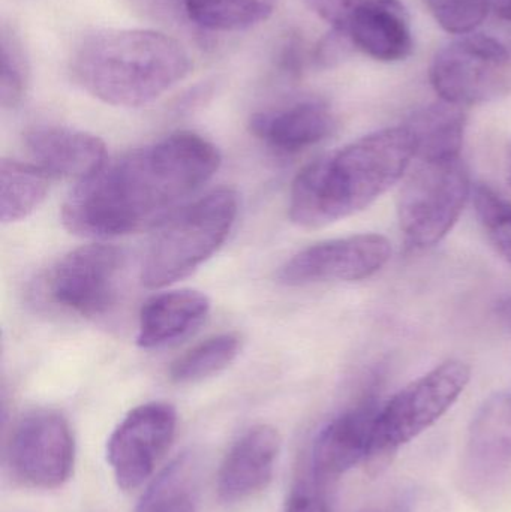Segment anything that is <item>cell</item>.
<instances>
[{
    "instance_id": "obj_1",
    "label": "cell",
    "mask_w": 511,
    "mask_h": 512,
    "mask_svg": "<svg viewBox=\"0 0 511 512\" xmlns=\"http://www.w3.org/2000/svg\"><path fill=\"white\" fill-rule=\"evenodd\" d=\"M221 153L194 132H177L107 162L63 204V225L84 237H117L155 225L206 185Z\"/></svg>"
},
{
    "instance_id": "obj_2",
    "label": "cell",
    "mask_w": 511,
    "mask_h": 512,
    "mask_svg": "<svg viewBox=\"0 0 511 512\" xmlns=\"http://www.w3.org/2000/svg\"><path fill=\"white\" fill-rule=\"evenodd\" d=\"M414 159L404 126L365 135L303 168L290 192V219L306 230L368 209L399 182Z\"/></svg>"
},
{
    "instance_id": "obj_3",
    "label": "cell",
    "mask_w": 511,
    "mask_h": 512,
    "mask_svg": "<svg viewBox=\"0 0 511 512\" xmlns=\"http://www.w3.org/2000/svg\"><path fill=\"white\" fill-rule=\"evenodd\" d=\"M191 71L177 39L152 29H101L84 36L71 57L72 80L113 107L137 108L161 98Z\"/></svg>"
},
{
    "instance_id": "obj_4",
    "label": "cell",
    "mask_w": 511,
    "mask_h": 512,
    "mask_svg": "<svg viewBox=\"0 0 511 512\" xmlns=\"http://www.w3.org/2000/svg\"><path fill=\"white\" fill-rule=\"evenodd\" d=\"M237 215L236 192L222 188L162 222L143 261V285L150 289L164 288L189 276L224 245Z\"/></svg>"
},
{
    "instance_id": "obj_5",
    "label": "cell",
    "mask_w": 511,
    "mask_h": 512,
    "mask_svg": "<svg viewBox=\"0 0 511 512\" xmlns=\"http://www.w3.org/2000/svg\"><path fill=\"white\" fill-rule=\"evenodd\" d=\"M471 379L468 364L446 361L402 388L378 411L365 466L383 474L399 450L434 426L459 399Z\"/></svg>"
},
{
    "instance_id": "obj_6",
    "label": "cell",
    "mask_w": 511,
    "mask_h": 512,
    "mask_svg": "<svg viewBox=\"0 0 511 512\" xmlns=\"http://www.w3.org/2000/svg\"><path fill=\"white\" fill-rule=\"evenodd\" d=\"M414 159L399 194V225L411 246L428 249L458 222L470 198V174L462 156Z\"/></svg>"
},
{
    "instance_id": "obj_7",
    "label": "cell",
    "mask_w": 511,
    "mask_h": 512,
    "mask_svg": "<svg viewBox=\"0 0 511 512\" xmlns=\"http://www.w3.org/2000/svg\"><path fill=\"white\" fill-rule=\"evenodd\" d=\"M429 78L441 101L464 108L482 104L506 92L511 56L497 39L470 33L437 51Z\"/></svg>"
},
{
    "instance_id": "obj_8",
    "label": "cell",
    "mask_w": 511,
    "mask_h": 512,
    "mask_svg": "<svg viewBox=\"0 0 511 512\" xmlns=\"http://www.w3.org/2000/svg\"><path fill=\"white\" fill-rule=\"evenodd\" d=\"M12 480L29 489L54 490L71 478L75 441L66 418L50 409L27 412L12 427L5 447Z\"/></svg>"
},
{
    "instance_id": "obj_9",
    "label": "cell",
    "mask_w": 511,
    "mask_h": 512,
    "mask_svg": "<svg viewBox=\"0 0 511 512\" xmlns=\"http://www.w3.org/2000/svg\"><path fill=\"white\" fill-rule=\"evenodd\" d=\"M177 412L165 402H149L128 412L107 442V462L119 489L143 486L176 435Z\"/></svg>"
},
{
    "instance_id": "obj_10",
    "label": "cell",
    "mask_w": 511,
    "mask_h": 512,
    "mask_svg": "<svg viewBox=\"0 0 511 512\" xmlns=\"http://www.w3.org/2000/svg\"><path fill=\"white\" fill-rule=\"evenodd\" d=\"M125 256L108 245H87L63 256L47 277V295L57 306L93 318L114 306Z\"/></svg>"
},
{
    "instance_id": "obj_11",
    "label": "cell",
    "mask_w": 511,
    "mask_h": 512,
    "mask_svg": "<svg viewBox=\"0 0 511 512\" xmlns=\"http://www.w3.org/2000/svg\"><path fill=\"white\" fill-rule=\"evenodd\" d=\"M392 256L389 240L380 234H357L303 249L278 273L284 285L357 282L381 270Z\"/></svg>"
},
{
    "instance_id": "obj_12",
    "label": "cell",
    "mask_w": 511,
    "mask_h": 512,
    "mask_svg": "<svg viewBox=\"0 0 511 512\" xmlns=\"http://www.w3.org/2000/svg\"><path fill=\"white\" fill-rule=\"evenodd\" d=\"M378 411L377 400L369 396L320 430L312 447L311 475L321 486L329 487L365 462Z\"/></svg>"
},
{
    "instance_id": "obj_13",
    "label": "cell",
    "mask_w": 511,
    "mask_h": 512,
    "mask_svg": "<svg viewBox=\"0 0 511 512\" xmlns=\"http://www.w3.org/2000/svg\"><path fill=\"white\" fill-rule=\"evenodd\" d=\"M33 164L51 179L81 183L107 164V147L96 135L65 126H35L24 134Z\"/></svg>"
},
{
    "instance_id": "obj_14",
    "label": "cell",
    "mask_w": 511,
    "mask_h": 512,
    "mask_svg": "<svg viewBox=\"0 0 511 512\" xmlns=\"http://www.w3.org/2000/svg\"><path fill=\"white\" fill-rule=\"evenodd\" d=\"M281 445L278 430L267 424L243 433L219 468V499L225 504H237L263 492L272 481Z\"/></svg>"
},
{
    "instance_id": "obj_15",
    "label": "cell",
    "mask_w": 511,
    "mask_h": 512,
    "mask_svg": "<svg viewBox=\"0 0 511 512\" xmlns=\"http://www.w3.org/2000/svg\"><path fill=\"white\" fill-rule=\"evenodd\" d=\"M468 478L495 487L511 478V396L495 394L477 411L465 450Z\"/></svg>"
},
{
    "instance_id": "obj_16",
    "label": "cell",
    "mask_w": 511,
    "mask_h": 512,
    "mask_svg": "<svg viewBox=\"0 0 511 512\" xmlns=\"http://www.w3.org/2000/svg\"><path fill=\"white\" fill-rule=\"evenodd\" d=\"M354 48L378 62H399L413 51L407 9L399 0H363L339 27Z\"/></svg>"
},
{
    "instance_id": "obj_17",
    "label": "cell",
    "mask_w": 511,
    "mask_h": 512,
    "mask_svg": "<svg viewBox=\"0 0 511 512\" xmlns=\"http://www.w3.org/2000/svg\"><path fill=\"white\" fill-rule=\"evenodd\" d=\"M335 117L323 102L302 101L279 110L254 114L249 129L258 140L282 153L317 146L335 131Z\"/></svg>"
},
{
    "instance_id": "obj_18",
    "label": "cell",
    "mask_w": 511,
    "mask_h": 512,
    "mask_svg": "<svg viewBox=\"0 0 511 512\" xmlns=\"http://www.w3.org/2000/svg\"><path fill=\"white\" fill-rule=\"evenodd\" d=\"M210 300L195 289L162 292L146 301L138 319L137 345L161 348L186 336L209 315Z\"/></svg>"
},
{
    "instance_id": "obj_19",
    "label": "cell",
    "mask_w": 511,
    "mask_h": 512,
    "mask_svg": "<svg viewBox=\"0 0 511 512\" xmlns=\"http://www.w3.org/2000/svg\"><path fill=\"white\" fill-rule=\"evenodd\" d=\"M405 128L414 143V158L461 156L467 113L464 107L440 101L410 117Z\"/></svg>"
},
{
    "instance_id": "obj_20",
    "label": "cell",
    "mask_w": 511,
    "mask_h": 512,
    "mask_svg": "<svg viewBox=\"0 0 511 512\" xmlns=\"http://www.w3.org/2000/svg\"><path fill=\"white\" fill-rule=\"evenodd\" d=\"M51 177L38 165L3 159L0 164V219L14 224L29 218L47 198Z\"/></svg>"
},
{
    "instance_id": "obj_21",
    "label": "cell",
    "mask_w": 511,
    "mask_h": 512,
    "mask_svg": "<svg viewBox=\"0 0 511 512\" xmlns=\"http://www.w3.org/2000/svg\"><path fill=\"white\" fill-rule=\"evenodd\" d=\"M192 23L210 32H239L269 20L276 0H183Z\"/></svg>"
},
{
    "instance_id": "obj_22",
    "label": "cell",
    "mask_w": 511,
    "mask_h": 512,
    "mask_svg": "<svg viewBox=\"0 0 511 512\" xmlns=\"http://www.w3.org/2000/svg\"><path fill=\"white\" fill-rule=\"evenodd\" d=\"M242 349V337L224 333L209 337L177 358L170 369L171 381L176 384H195L227 369Z\"/></svg>"
},
{
    "instance_id": "obj_23",
    "label": "cell",
    "mask_w": 511,
    "mask_h": 512,
    "mask_svg": "<svg viewBox=\"0 0 511 512\" xmlns=\"http://www.w3.org/2000/svg\"><path fill=\"white\" fill-rule=\"evenodd\" d=\"M477 218L498 254L511 264V203L486 185L474 189Z\"/></svg>"
},
{
    "instance_id": "obj_24",
    "label": "cell",
    "mask_w": 511,
    "mask_h": 512,
    "mask_svg": "<svg viewBox=\"0 0 511 512\" xmlns=\"http://www.w3.org/2000/svg\"><path fill=\"white\" fill-rule=\"evenodd\" d=\"M192 460L188 453L174 459L150 484L138 504L137 512H158L171 502L191 495Z\"/></svg>"
},
{
    "instance_id": "obj_25",
    "label": "cell",
    "mask_w": 511,
    "mask_h": 512,
    "mask_svg": "<svg viewBox=\"0 0 511 512\" xmlns=\"http://www.w3.org/2000/svg\"><path fill=\"white\" fill-rule=\"evenodd\" d=\"M29 84V65L20 41L14 33L3 30L2 72H0V102L3 108L21 104Z\"/></svg>"
},
{
    "instance_id": "obj_26",
    "label": "cell",
    "mask_w": 511,
    "mask_h": 512,
    "mask_svg": "<svg viewBox=\"0 0 511 512\" xmlns=\"http://www.w3.org/2000/svg\"><path fill=\"white\" fill-rule=\"evenodd\" d=\"M431 14L446 32L470 35L491 11V0H425Z\"/></svg>"
},
{
    "instance_id": "obj_27",
    "label": "cell",
    "mask_w": 511,
    "mask_h": 512,
    "mask_svg": "<svg viewBox=\"0 0 511 512\" xmlns=\"http://www.w3.org/2000/svg\"><path fill=\"white\" fill-rule=\"evenodd\" d=\"M326 489L312 475L297 481L288 495L285 512H329Z\"/></svg>"
},
{
    "instance_id": "obj_28",
    "label": "cell",
    "mask_w": 511,
    "mask_h": 512,
    "mask_svg": "<svg viewBox=\"0 0 511 512\" xmlns=\"http://www.w3.org/2000/svg\"><path fill=\"white\" fill-rule=\"evenodd\" d=\"M356 51L353 42L345 33L332 29L315 48L314 59L318 68H332L339 65L342 60L348 59Z\"/></svg>"
},
{
    "instance_id": "obj_29",
    "label": "cell",
    "mask_w": 511,
    "mask_h": 512,
    "mask_svg": "<svg viewBox=\"0 0 511 512\" xmlns=\"http://www.w3.org/2000/svg\"><path fill=\"white\" fill-rule=\"evenodd\" d=\"M362 2L363 0H305L308 8L314 11L321 20L329 23L332 29L344 26L351 12Z\"/></svg>"
},
{
    "instance_id": "obj_30",
    "label": "cell",
    "mask_w": 511,
    "mask_h": 512,
    "mask_svg": "<svg viewBox=\"0 0 511 512\" xmlns=\"http://www.w3.org/2000/svg\"><path fill=\"white\" fill-rule=\"evenodd\" d=\"M278 54V68L285 74L297 77L303 71V63H305V53H303L302 42L297 38H288L281 45Z\"/></svg>"
},
{
    "instance_id": "obj_31",
    "label": "cell",
    "mask_w": 511,
    "mask_h": 512,
    "mask_svg": "<svg viewBox=\"0 0 511 512\" xmlns=\"http://www.w3.org/2000/svg\"><path fill=\"white\" fill-rule=\"evenodd\" d=\"M158 512H195V505L191 495H188L171 502V504H168L167 507L162 508Z\"/></svg>"
},
{
    "instance_id": "obj_32",
    "label": "cell",
    "mask_w": 511,
    "mask_h": 512,
    "mask_svg": "<svg viewBox=\"0 0 511 512\" xmlns=\"http://www.w3.org/2000/svg\"><path fill=\"white\" fill-rule=\"evenodd\" d=\"M492 9L500 15L503 20L511 21V0H491Z\"/></svg>"
},
{
    "instance_id": "obj_33",
    "label": "cell",
    "mask_w": 511,
    "mask_h": 512,
    "mask_svg": "<svg viewBox=\"0 0 511 512\" xmlns=\"http://www.w3.org/2000/svg\"><path fill=\"white\" fill-rule=\"evenodd\" d=\"M498 313H500L501 321L506 324L507 328L511 330V298H507L506 301L500 304L498 307Z\"/></svg>"
},
{
    "instance_id": "obj_34",
    "label": "cell",
    "mask_w": 511,
    "mask_h": 512,
    "mask_svg": "<svg viewBox=\"0 0 511 512\" xmlns=\"http://www.w3.org/2000/svg\"><path fill=\"white\" fill-rule=\"evenodd\" d=\"M360 512H389V511L383 510V508L371 507V508H365V510L360 511Z\"/></svg>"
},
{
    "instance_id": "obj_35",
    "label": "cell",
    "mask_w": 511,
    "mask_h": 512,
    "mask_svg": "<svg viewBox=\"0 0 511 512\" xmlns=\"http://www.w3.org/2000/svg\"><path fill=\"white\" fill-rule=\"evenodd\" d=\"M510 182H511V147H510Z\"/></svg>"
}]
</instances>
